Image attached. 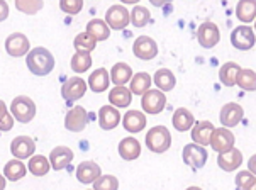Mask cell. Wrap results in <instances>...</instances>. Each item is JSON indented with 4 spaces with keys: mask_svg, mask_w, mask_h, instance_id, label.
<instances>
[{
    "mask_svg": "<svg viewBox=\"0 0 256 190\" xmlns=\"http://www.w3.org/2000/svg\"><path fill=\"white\" fill-rule=\"evenodd\" d=\"M26 63H28V68L34 75L46 76L54 68V56L46 48H34L26 56Z\"/></svg>",
    "mask_w": 256,
    "mask_h": 190,
    "instance_id": "obj_1",
    "label": "cell"
},
{
    "mask_svg": "<svg viewBox=\"0 0 256 190\" xmlns=\"http://www.w3.org/2000/svg\"><path fill=\"white\" fill-rule=\"evenodd\" d=\"M146 146L153 153H164L172 146V134L166 126H153L146 134Z\"/></svg>",
    "mask_w": 256,
    "mask_h": 190,
    "instance_id": "obj_2",
    "label": "cell"
},
{
    "mask_svg": "<svg viewBox=\"0 0 256 190\" xmlns=\"http://www.w3.org/2000/svg\"><path fill=\"white\" fill-rule=\"evenodd\" d=\"M10 114L14 116L17 122H31L36 116V104L32 98L26 97V95H19L10 104Z\"/></svg>",
    "mask_w": 256,
    "mask_h": 190,
    "instance_id": "obj_3",
    "label": "cell"
},
{
    "mask_svg": "<svg viewBox=\"0 0 256 190\" xmlns=\"http://www.w3.org/2000/svg\"><path fill=\"white\" fill-rule=\"evenodd\" d=\"M182 158H184V163L186 166L194 168V170H200V168L206 166L207 158H209V153L204 146H198L195 142H190L184 148V153H182Z\"/></svg>",
    "mask_w": 256,
    "mask_h": 190,
    "instance_id": "obj_4",
    "label": "cell"
},
{
    "mask_svg": "<svg viewBox=\"0 0 256 190\" xmlns=\"http://www.w3.org/2000/svg\"><path fill=\"white\" fill-rule=\"evenodd\" d=\"M231 44L240 51H250L256 44V32L251 26H240L231 32Z\"/></svg>",
    "mask_w": 256,
    "mask_h": 190,
    "instance_id": "obj_5",
    "label": "cell"
},
{
    "mask_svg": "<svg viewBox=\"0 0 256 190\" xmlns=\"http://www.w3.org/2000/svg\"><path fill=\"white\" fill-rule=\"evenodd\" d=\"M106 22L110 29H116V31H122L131 22V12L128 10L124 6L120 4H116L107 8L106 14Z\"/></svg>",
    "mask_w": 256,
    "mask_h": 190,
    "instance_id": "obj_6",
    "label": "cell"
},
{
    "mask_svg": "<svg viewBox=\"0 0 256 190\" xmlns=\"http://www.w3.org/2000/svg\"><path fill=\"white\" fill-rule=\"evenodd\" d=\"M164 106H166V95H164L162 90H148V92L141 97V107L146 114L156 116L160 114Z\"/></svg>",
    "mask_w": 256,
    "mask_h": 190,
    "instance_id": "obj_7",
    "label": "cell"
},
{
    "mask_svg": "<svg viewBox=\"0 0 256 190\" xmlns=\"http://www.w3.org/2000/svg\"><path fill=\"white\" fill-rule=\"evenodd\" d=\"M88 122V112L85 110V107L75 106L66 112V118H64V128L72 132H82L86 128Z\"/></svg>",
    "mask_w": 256,
    "mask_h": 190,
    "instance_id": "obj_8",
    "label": "cell"
},
{
    "mask_svg": "<svg viewBox=\"0 0 256 190\" xmlns=\"http://www.w3.org/2000/svg\"><path fill=\"white\" fill-rule=\"evenodd\" d=\"M234 142H236V136L231 132V129L228 128H218L214 132H212L210 138V148L216 151V153H224V151H229L234 148Z\"/></svg>",
    "mask_w": 256,
    "mask_h": 190,
    "instance_id": "obj_9",
    "label": "cell"
},
{
    "mask_svg": "<svg viewBox=\"0 0 256 190\" xmlns=\"http://www.w3.org/2000/svg\"><path fill=\"white\" fill-rule=\"evenodd\" d=\"M197 40L198 44L206 50H210L220 41V31L218 24L214 22H202L197 29Z\"/></svg>",
    "mask_w": 256,
    "mask_h": 190,
    "instance_id": "obj_10",
    "label": "cell"
},
{
    "mask_svg": "<svg viewBox=\"0 0 256 190\" xmlns=\"http://www.w3.org/2000/svg\"><path fill=\"white\" fill-rule=\"evenodd\" d=\"M242 118H244V110H242V107L238 102L226 104L219 114L220 124H222V128H228V129L236 128L242 120Z\"/></svg>",
    "mask_w": 256,
    "mask_h": 190,
    "instance_id": "obj_11",
    "label": "cell"
},
{
    "mask_svg": "<svg viewBox=\"0 0 256 190\" xmlns=\"http://www.w3.org/2000/svg\"><path fill=\"white\" fill-rule=\"evenodd\" d=\"M132 53L136 58L148 62V60H153L158 54V44L153 38L150 36H140L132 44Z\"/></svg>",
    "mask_w": 256,
    "mask_h": 190,
    "instance_id": "obj_12",
    "label": "cell"
},
{
    "mask_svg": "<svg viewBox=\"0 0 256 190\" xmlns=\"http://www.w3.org/2000/svg\"><path fill=\"white\" fill-rule=\"evenodd\" d=\"M85 92H86V82L84 78H80V76H72V78H68L64 82L62 87L63 98L68 102L80 100L85 95Z\"/></svg>",
    "mask_w": 256,
    "mask_h": 190,
    "instance_id": "obj_13",
    "label": "cell"
},
{
    "mask_svg": "<svg viewBox=\"0 0 256 190\" xmlns=\"http://www.w3.org/2000/svg\"><path fill=\"white\" fill-rule=\"evenodd\" d=\"M6 50L7 53L14 58H20V56L29 54V40L22 32H14L7 36L6 40Z\"/></svg>",
    "mask_w": 256,
    "mask_h": 190,
    "instance_id": "obj_14",
    "label": "cell"
},
{
    "mask_svg": "<svg viewBox=\"0 0 256 190\" xmlns=\"http://www.w3.org/2000/svg\"><path fill=\"white\" fill-rule=\"evenodd\" d=\"M216 131V126L210 120H195L194 128H192V141L198 146H210V138L212 132Z\"/></svg>",
    "mask_w": 256,
    "mask_h": 190,
    "instance_id": "obj_15",
    "label": "cell"
},
{
    "mask_svg": "<svg viewBox=\"0 0 256 190\" xmlns=\"http://www.w3.org/2000/svg\"><path fill=\"white\" fill-rule=\"evenodd\" d=\"M34 151H36V142L29 136H17L16 140H12L10 142V153L14 154L17 160L32 158Z\"/></svg>",
    "mask_w": 256,
    "mask_h": 190,
    "instance_id": "obj_16",
    "label": "cell"
},
{
    "mask_svg": "<svg viewBox=\"0 0 256 190\" xmlns=\"http://www.w3.org/2000/svg\"><path fill=\"white\" fill-rule=\"evenodd\" d=\"M100 176H102V170L95 162H84L76 166V178L80 184L85 185L95 184Z\"/></svg>",
    "mask_w": 256,
    "mask_h": 190,
    "instance_id": "obj_17",
    "label": "cell"
},
{
    "mask_svg": "<svg viewBox=\"0 0 256 190\" xmlns=\"http://www.w3.org/2000/svg\"><path fill=\"white\" fill-rule=\"evenodd\" d=\"M146 114L141 110H128L122 116V128L131 134H138L146 128Z\"/></svg>",
    "mask_w": 256,
    "mask_h": 190,
    "instance_id": "obj_18",
    "label": "cell"
},
{
    "mask_svg": "<svg viewBox=\"0 0 256 190\" xmlns=\"http://www.w3.org/2000/svg\"><path fill=\"white\" fill-rule=\"evenodd\" d=\"M98 124L104 131H112L120 124V112L114 106H104L98 110Z\"/></svg>",
    "mask_w": 256,
    "mask_h": 190,
    "instance_id": "obj_19",
    "label": "cell"
},
{
    "mask_svg": "<svg viewBox=\"0 0 256 190\" xmlns=\"http://www.w3.org/2000/svg\"><path fill=\"white\" fill-rule=\"evenodd\" d=\"M73 162V151L68 146H56L50 154V163L54 172L66 168Z\"/></svg>",
    "mask_w": 256,
    "mask_h": 190,
    "instance_id": "obj_20",
    "label": "cell"
},
{
    "mask_svg": "<svg viewBox=\"0 0 256 190\" xmlns=\"http://www.w3.org/2000/svg\"><path fill=\"white\" fill-rule=\"evenodd\" d=\"M218 165L224 172H234L242 165V153L238 148L224 151L218 156Z\"/></svg>",
    "mask_w": 256,
    "mask_h": 190,
    "instance_id": "obj_21",
    "label": "cell"
},
{
    "mask_svg": "<svg viewBox=\"0 0 256 190\" xmlns=\"http://www.w3.org/2000/svg\"><path fill=\"white\" fill-rule=\"evenodd\" d=\"M119 154L120 158L126 160V162H132V160L140 158L141 154V142L132 136H128L124 140H120L119 142Z\"/></svg>",
    "mask_w": 256,
    "mask_h": 190,
    "instance_id": "obj_22",
    "label": "cell"
},
{
    "mask_svg": "<svg viewBox=\"0 0 256 190\" xmlns=\"http://www.w3.org/2000/svg\"><path fill=\"white\" fill-rule=\"evenodd\" d=\"M110 82V73L106 68H97L94 70V73H90L88 76V87L92 88V92L95 94H102L109 88Z\"/></svg>",
    "mask_w": 256,
    "mask_h": 190,
    "instance_id": "obj_23",
    "label": "cell"
},
{
    "mask_svg": "<svg viewBox=\"0 0 256 190\" xmlns=\"http://www.w3.org/2000/svg\"><path fill=\"white\" fill-rule=\"evenodd\" d=\"M172 124H173V128H175L178 132H185V131H188V129L194 128L195 118H194V114L188 109H185V107H180V109H176L175 112H173Z\"/></svg>",
    "mask_w": 256,
    "mask_h": 190,
    "instance_id": "obj_24",
    "label": "cell"
},
{
    "mask_svg": "<svg viewBox=\"0 0 256 190\" xmlns=\"http://www.w3.org/2000/svg\"><path fill=\"white\" fill-rule=\"evenodd\" d=\"M132 78V68L128 63H116L110 70V82L116 87H126Z\"/></svg>",
    "mask_w": 256,
    "mask_h": 190,
    "instance_id": "obj_25",
    "label": "cell"
},
{
    "mask_svg": "<svg viewBox=\"0 0 256 190\" xmlns=\"http://www.w3.org/2000/svg\"><path fill=\"white\" fill-rule=\"evenodd\" d=\"M151 85H153V78H151L150 73L146 72H140L134 73L131 82H129V90L132 92V95H144L148 90H151Z\"/></svg>",
    "mask_w": 256,
    "mask_h": 190,
    "instance_id": "obj_26",
    "label": "cell"
},
{
    "mask_svg": "<svg viewBox=\"0 0 256 190\" xmlns=\"http://www.w3.org/2000/svg\"><path fill=\"white\" fill-rule=\"evenodd\" d=\"M109 102L116 109H126L132 102V92L128 87H114L109 92Z\"/></svg>",
    "mask_w": 256,
    "mask_h": 190,
    "instance_id": "obj_27",
    "label": "cell"
},
{
    "mask_svg": "<svg viewBox=\"0 0 256 190\" xmlns=\"http://www.w3.org/2000/svg\"><path fill=\"white\" fill-rule=\"evenodd\" d=\"M236 17L244 26L256 20V0H240L236 6Z\"/></svg>",
    "mask_w": 256,
    "mask_h": 190,
    "instance_id": "obj_28",
    "label": "cell"
},
{
    "mask_svg": "<svg viewBox=\"0 0 256 190\" xmlns=\"http://www.w3.org/2000/svg\"><path fill=\"white\" fill-rule=\"evenodd\" d=\"M86 34L94 38L95 41H107L110 36V28L107 26L106 20L102 19H92L88 24H86Z\"/></svg>",
    "mask_w": 256,
    "mask_h": 190,
    "instance_id": "obj_29",
    "label": "cell"
},
{
    "mask_svg": "<svg viewBox=\"0 0 256 190\" xmlns=\"http://www.w3.org/2000/svg\"><path fill=\"white\" fill-rule=\"evenodd\" d=\"M153 84L158 87V90H162V92L164 94V92H170V90L175 88L176 78H175V75L168 70V68H162V70H158L154 73Z\"/></svg>",
    "mask_w": 256,
    "mask_h": 190,
    "instance_id": "obj_30",
    "label": "cell"
},
{
    "mask_svg": "<svg viewBox=\"0 0 256 190\" xmlns=\"http://www.w3.org/2000/svg\"><path fill=\"white\" fill-rule=\"evenodd\" d=\"M241 66L234 62H228L220 66L219 70V80L222 82L224 87H234L236 85V78H238V73H240Z\"/></svg>",
    "mask_w": 256,
    "mask_h": 190,
    "instance_id": "obj_31",
    "label": "cell"
},
{
    "mask_svg": "<svg viewBox=\"0 0 256 190\" xmlns=\"http://www.w3.org/2000/svg\"><path fill=\"white\" fill-rule=\"evenodd\" d=\"M236 85L244 92H256V72L250 68H241L238 73Z\"/></svg>",
    "mask_w": 256,
    "mask_h": 190,
    "instance_id": "obj_32",
    "label": "cell"
},
{
    "mask_svg": "<svg viewBox=\"0 0 256 190\" xmlns=\"http://www.w3.org/2000/svg\"><path fill=\"white\" fill-rule=\"evenodd\" d=\"M26 165L20 160H10L8 163H6V166H4V176L8 178L10 182H17V180H20L22 176H26Z\"/></svg>",
    "mask_w": 256,
    "mask_h": 190,
    "instance_id": "obj_33",
    "label": "cell"
},
{
    "mask_svg": "<svg viewBox=\"0 0 256 190\" xmlns=\"http://www.w3.org/2000/svg\"><path fill=\"white\" fill-rule=\"evenodd\" d=\"M51 168V163L50 160L42 154H36L29 160V165H28V170L31 172L34 176H44Z\"/></svg>",
    "mask_w": 256,
    "mask_h": 190,
    "instance_id": "obj_34",
    "label": "cell"
},
{
    "mask_svg": "<svg viewBox=\"0 0 256 190\" xmlns=\"http://www.w3.org/2000/svg\"><path fill=\"white\" fill-rule=\"evenodd\" d=\"M92 66V54L88 51H76L72 58V70L75 73H85Z\"/></svg>",
    "mask_w": 256,
    "mask_h": 190,
    "instance_id": "obj_35",
    "label": "cell"
},
{
    "mask_svg": "<svg viewBox=\"0 0 256 190\" xmlns=\"http://www.w3.org/2000/svg\"><path fill=\"white\" fill-rule=\"evenodd\" d=\"M150 20H151V12L146 7L136 6L131 10V24L134 28H144Z\"/></svg>",
    "mask_w": 256,
    "mask_h": 190,
    "instance_id": "obj_36",
    "label": "cell"
},
{
    "mask_svg": "<svg viewBox=\"0 0 256 190\" xmlns=\"http://www.w3.org/2000/svg\"><path fill=\"white\" fill-rule=\"evenodd\" d=\"M73 46H75L76 51H88V53H92L95 50V46H97V41H95L90 34L80 32V34H76L75 41H73Z\"/></svg>",
    "mask_w": 256,
    "mask_h": 190,
    "instance_id": "obj_37",
    "label": "cell"
},
{
    "mask_svg": "<svg viewBox=\"0 0 256 190\" xmlns=\"http://www.w3.org/2000/svg\"><path fill=\"white\" fill-rule=\"evenodd\" d=\"M44 2L42 0H16L17 10L24 12V14H36L38 10H41Z\"/></svg>",
    "mask_w": 256,
    "mask_h": 190,
    "instance_id": "obj_38",
    "label": "cell"
},
{
    "mask_svg": "<svg viewBox=\"0 0 256 190\" xmlns=\"http://www.w3.org/2000/svg\"><path fill=\"white\" fill-rule=\"evenodd\" d=\"M117 188H119V180L114 175H102L94 184V190H117Z\"/></svg>",
    "mask_w": 256,
    "mask_h": 190,
    "instance_id": "obj_39",
    "label": "cell"
},
{
    "mask_svg": "<svg viewBox=\"0 0 256 190\" xmlns=\"http://www.w3.org/2000/svg\"><path fill=\"white\" fill-rule=\"evenodd\" d=\"M254 180H256V176L251 174L250 170H242V172H238L234 182H236V187L240 190H248L251 185L254 184Z\"/></svg>",
    "mask_w": 256,
    "mask_h": 190,
    "instance_id": "obj_40",
    "label": "cell"
},
{
    "mask_svg": "<svg viewBox=\"0 0 256 190\" xmlns=\"http://www.w3.org/2000/svg\"><path fill=\"white\" fill-rule=\"evenodd\" d=\"M60 8L70 16H76L84 8V2L82 0H62L60 2Z\"/></svg>",
    "mask_w": 256,
    "mask_h": 190,
    "instance_id": "obj_41",
    "label": "cell"
},
{
    "mask_svg": "<svg viewBox=\"0 0 256 190\" xmlns=\"http://www.w3.org/2000/svg\"><path fill=\"white\" fill-rule=\"evenodd\" d=\"M12 126H14V116H12L10 112H8L6 118L0 120V131H4V132H6V131H10Z\"/></svg>",
    "mask_w": 256,
    "mask_h": 190,
    "instance_id": "obj_42",
    "label": "cell"
},
{
    "mask_svg": "<svg viewBox=\"0 0 256 190\" xmlns=\"http://www.w3.org/2000/svg\"><path fill=\"white\" fill-rule=\"evenodd\" d=\"M8 17V4L6 0H0V22Z\"/></svg>",
    "mask_w": 256,
    "mask_h": 190,
    "instance_id": "obj_43",
    "label": "cell"
},
{
    "mask_svg": "<svg viewBox=\"0 0 256 190\" xmlns=\"http://www.w3.org/2000/svg\"><path fill=\"white\" fill-rule=\"evenodd\" d=\"M248 170L256 176V154H253V156L248 160Z\"/></svg>",
    "mask_w": 256,
    "mask_h": 190,
    "instance_id": "obj_44",
    "label": "cell"
},
{
    "mask_svg": "<svg viewBox=\"0 0 256 190\" xmlns=\"http://www.w3.org/2000/svg\"><path fill=\"white\" fill-rule=\"evenodd\" d=\"M8 114V109H7V106H6V102L4 100H0V120H2Z\"/></svg>",
    "mask_w": 256,
    "mask_h": 190,
    "instance_id": "obj_45",
    "label": "cell"
},
{
    "mask_svg": "<svg viewBox=\"0 0 256 190\" xmlns=\"http://www.w3.org/2000/svg\"><path fill=\"white\" fill-rule=\"evenodd\" d=\"M4 188H6V176L0 175V190H4Z\"/></svg>",
    "mask_w": 256,
    "mask_h": 190,
    "instance_id": "obj_46",
    "label": "cell"
},
{
    "mask_svg": "<svg viewBox=\"0 0 256 190\" xmlns=\"http://www.w3.org/2000/svg\"><path fill=\"white\" fill-rule=\"evenodd\" d=\"M248 190H256V180H254V184H253V185H251V187H250Z\"/></svg>",
    "mask_w": 256,
    "mask_h": 190,
    "instance_id": "obj_47",
    "label": "cell"
},
{
    "mask_svg": "<svg viewBox=\"0 0 256 190\" xmlns=\"http://www.w3.org/2000/svg\"><path fill=\"white\" fill-rule=\"evenodd\" d=\"M186 190H202V188H200V187H188Z\"/></svg>",
    "mask_w": 256,
    "mask_h": 190,
    "instance_id": "obj_48",
    "label": "cell"
},
{
    "mask_svg": "<svg viewBox=\"0 0 256 190\" xmlns=\"http://www.w3.org/2000/svg\"><path fill=\"white\" fill-rule=\"evenodd\" d=\"M253 29H254V32H256V20H254V28Z\"/></svg>",
    "mask_w": 256,
    "mask_h": 190,
    "instance_id": "obj_49",
    "label": "cell"
}]
</instances>
